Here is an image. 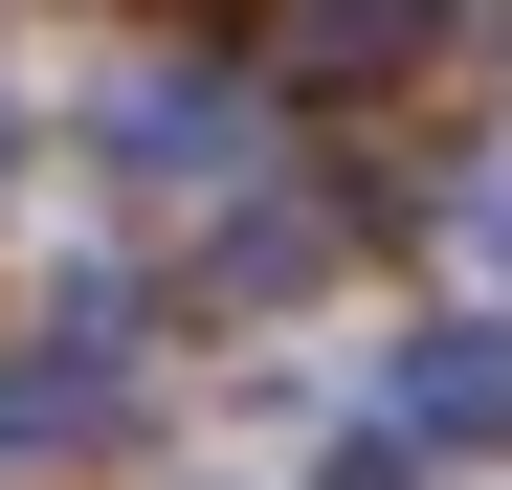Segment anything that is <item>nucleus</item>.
<instances>
[{
    "label": "nucleus",
    "instance_id": "2",
    "mask_svg": "<svg viewBox=\"0 0 512 490\" xmlns=\"http://www.w3.org/2000/svg\"><path fill=\"white\" fill-rule=\"evenodd\" d=\"M401 401H423V424H468V446H490V424H512V335H423V379H401Z\"/></svg>",
    "mask_w": 512,
    "mask_h": 490
},
{
    "label": "nucleus",
    "instance_id": "1",
    "mask_svg": "<svg viewBox=\"0 0 512 490\" xmlns=\"http://www.w3.org/2000/svg\"><path fill=\"white\" fill-rule=\"evenodd\" d=\"M423 23H446V0H268V45L312 67V90H357V67H401Z\"/></svg>",
    "mask_w": 512,
    "mask_h": 490
}]
</instances>
